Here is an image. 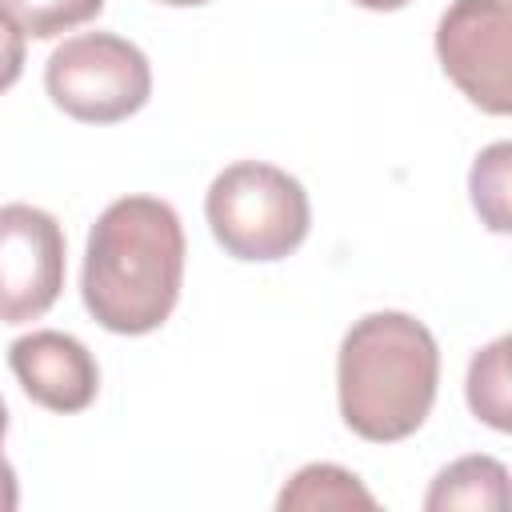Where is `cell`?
Listing matches in <instances>:
<instances>
[{
	"label": "cell",
	"mask_w": 512,
	"mask_h": 512,
	"mask_svg": "<svg viewBox=\"0 0 512 512\" xmlns=\"http://www.w3.org/2000/svg\"><path fill=\"white\" fill-rule=\"evenodd\" d=\"M436 56L476 108L512 112V0H452L436 24Z\"/></svg>",
	"instance_id": "cell-5"
},
{
	"label": "cell",
	"mask_w": 512,
	"mask_h": 512,
	"mask_svg": "<svg viewBox=\"0 0 512 512\" xmlns=\"http://www.w3.org/2000/svg\"><path fill=\"white\" fill-rule=\"evenodd\" d=\"M468 408L476 420L508 432V336H496L468 364Z\"/></svg>",
	"instance_id": "cell-10"
},
{
	"label": "cell",
	"mask_w": 512,
	"mask_h": 512,
	"mask_svg": "<svg viewBox=\"0 0 512 512\" xmlns=\"http://www.w3.org/2000/svg\"><path fill=\"white\" fill-rule=\"evenodd\" d=\"M156 4H168V8H196V4H208V0H156Z\"/></svg>",
	"instance_id": "cell-16"
},
{
	"label": "cell",
	"mask_w": 512,
	"mask_h": 512,
	"mask_svg": "<svg viewBox=\"0 0 512 512\" xmlns=\"http://www.w3.org/2000/svg\"><path fill=\"white\" fill-rule=\"evenodd\" d=\"M440 348L408 312H368L344 340L336 360V392L344 424L372 444L412 436L436 400Z\"/></svg>",
	"instance_id": "cell-2"
},
{
	"label": "cell",
	"mask_w": 512,
	"mask_h": 512,
	"mask_svg": "<svg viewBox=\"0 0 512 512\" xmlns=\"http://www.w3.org/2000/svg\"><path fill=\"white\" fill-rule=\"evenodd\" d=\"M24 72V32L0 12V92H8Z\"/></svg>",
	"instance_id": "cell-13"
},
{
	"label": "cell",
	"mask_w": 512,
	"mask_h": 512,
	"mask_svg": "<svg viewBox=\"0 0 512 512\" xmlns=\"http://www.w3.org/2000/svg\"><path fill=\"white\" fill-rule=\"evenodd\" d=\"M64 288V228L36 204H0V324L40 320Z\"/></svg>",
	"instance_id": "cell-6"
},
{
	"label": "cell",
	"mask_w": 512,
	"mask_h": 512,
	"mask_svg": "<svg viewBox=\"0 0 512 512\" xmlns=\"http://www.w3.org/2000/svg\"><path fill=\"white\" fill-rule=\"evenodd\" d=\"M52 104L84 124H116L140 112L152 96L148 56L116 32L68 36L44 64Z\"/></svg>",
	"instance_id": "cell-4"
},
{
	"label": "cell",
	"mask_w": 512,
	"mask_h": 512,
	"mask_svg": "<svg viewBox=\"0 0 512 512\" xmlns=\"http://www.w3.org/2000/svg\"><path fill=\"white\" fill-rule=\"evenodd\" d=\"M4 432H8V408H4V396H0V444H4Z\"/></svg>",
	"instance_id": "cell-17"
},
{
	"label": "cell",
	"mask_w": 512,
	"mask_h": 512,
	"mask_svg": "<svg viewBox=\"0 0 512 512\" xmlns=\"http://www.w3.org/2000/svg\"><path fill=\"white\" fill-rule=\"evenodd\" d=\"M184 280V228L168 200L120 196L112 200L84 248L80 296L88 316L116 336L156 332Z\"/></svg>",
	"instance_id": "cell-1"
},
{
	"label": "cell",
	"mask_w": 512,
	"mask_h": 512,
	"mask_svg": "<svg viewBox=\"0 0 512 512\" xmlns=\"http://www.w3.org/2000/svg\"><path fill=\"white\" fill-rule=\"evenodd\" d=\"M104 0H0V12L36 40H52L76 24H88L100 16Z\"/></svg>",
	"instance_id": "cell-11"
},
{
	"label": "cell",
	"mask_w": 512,
	"mask_h": 512,
	"mask_svg": "<svg viewBox=\"0 0 512 512\" xmlns=\"http://www.w3.org/2000/svg\"><path fill=\"white\" fill-rule=\"evenodd\" d=\"M508 156L512 148L500 140L492 148H484L472 164V176H468V188H472V204L476 212L484 216V224L492 232H508Z\"/></svg>",
	"instance_id": "cell-12"
},
{
	"label": "cell",
	"mask_w": 512,
	"mask_h": 512,
	"mask_svg": "<svg viewBox=\"0 0 512 512\" xmlns=\"http://www.w3.org/2000/svg\"><path fill=\"white\" fill-rule=\"evenodd\" d=\"M16 500H20V492H16V472H12V464L0 456V512H12Z\"/></svg>",
	"instance_id": "cell-14"
},
{
	"label": "cell",
	"mask_w": 512,
	"mask_h": 512,
	"mask_svg": "<svg viewBox=\"0 0 512 512\" xmlns=\"http://www.w3.org/2000/svg\"><path fill=\"white\" fill-rule=\"evenodd\" d=\"M8 364L20 388L48 412H84L100 392V368L84 340L36 328L8 348Z\"/></svg>",
	"instance_id": "cell-7"
},
{
	"label": "cell",
	"mask_w": 512,
	"mask_h": 512,
	"mask_svg": "<svg viewBox=\"0 0 512 512\" xmlns=\"http://www.w3.org/2000/svg\"><path fill=\"white\" fill-rule=\"evenodd\" d=\"M204 216L216 244L236 260H284L292 256L312 224L304 184L264 160L228 164L204 196Z\"/></svg>",
	"instance_id": "cell-3"
},
{
	"label": "cell",
	"mask_w": 512,
	"mask_h": 512,
	"mask_svg": "<svg viewBox=\"0 0 512 512\" xmlns=\"http://www.w3.org/2000/svg\"><path fill=\"white\" fill-rule=\"evenodd\" d=\"M508 504V468L496 456H460L436 472L424 508H504Z\"/></svg>",
	"instance_id": "cell-8"
},
{
	"label": "cell",
	"mask_w": 512,
	"mask_h": 512,
	"mask_svg": "<svg viewBox=\"0 0 512 512\" xmlns=\"http://www.w3.org/2000/svg\"><path fill=\"white\" fill-rule=\"evenodd\" d=\"M352 4H360V8H368V12H396V8H404L408 0H352Z\"/></svg>",
	"instance_id": "cell-15"
},
{
	"label": "cell",
	"mask_w": 512,
	"mask_h": 512,
	"mask_svg": "<svg viewBox=\"0 0 512 512\" xmlns=\"http://www.w3.org/2000/svg\"><path fill=\"white\" fill-rule=\"evenodd\" d=\"M276 508H376V496L340 464H304L276 496Z\"/></svg>",
	"instance_id": "cell-9"
}]
</instances>
